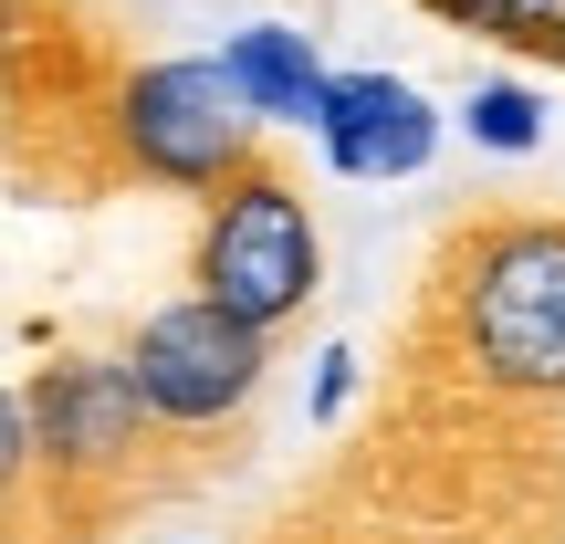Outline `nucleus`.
I'll use <instances>...</instances> for the list:
<instances>
[{
	"mask_svg": "<svg viewBox=\"0 0 565 544\" xmlns=\"http://www.w3.org/2000/svg\"><path fill=\"white\" fill-rule=\"evenodd\" d=\"M345 387H356V356H324V377H315V408H324V419L345 408Z\"/></svg>",
	"mask_w": 565,
	"mask_h": 544,
	"instance_id": "9b49d317",
	"label": "nucleus"
},
{
	"mask_svg": "<svg viewBox=\"0 0 565 544\" xmlns=\"http://www.w3.org/2000/svg\"><path fill=\"white\" fill-rule=\"evenodd\" d=\"M189 294H210L221 314H242L252 335H282V324L315 314L324 294V231L303 210V179L252 147L200 210V252H189Z\"/></svg>",
	"mask_w": 565,
	"mask_h": 544,
	"instance_id": "20e7f679",
	"label": "nucleus"
},
{
	"mask_svg": "<svg viewBox=\"0 0 565 544\" xmlns=\"http://www.w3.org/2000/svg\"><path fill=\"white\" fill-rule=\"evenodd\" d=\"M21 419H32L21 544H116L126 513L168 503V492H200L189 461L158 440V419L137 408L126 356H95V345L42 356L32 387H21Z\"/></svg>",
	"mask_w": 565,
	"mask_h": 544,
	"instance_id": "f03ea898",
	"label": "nucleus"
},
{
	"mask_svg": "<svg viewBox=\"0 0 565 544\" xmlns=\"http://www.w3.org/2000/svg\"><path fill=\"white\" fill-rule=\"evenodd\" d=\"M126 356V387L137 408L158 419V440L189 461V482L231 471L252 450V408H263V377H273V335H252L242 314H221L210 294H179L116 345Z\"/></svg>",
	"mask_w": 565,
	"mask_h": 544,
	"instance_id": "7ed1b4c3",
	"label": "nucleus"
},
{
	"mask_svg": "<svg viewBox=\"0 0 565 544\" xmlns=\"http://www.w3.org/2000/svg\"><path fill=\"white\" fill-rule=\"evenodd\" d=\"M471 147H492V158H524L534 147V95L524 84H482L471 95Z\"/></svg>",
	"mask_w": 565,
	"mask_h": 544,
	"instance_id": "1a4fd4ad",
	"label": "nucleus"
},
{
	"mask_svg": "<svg viewBox=\"0 0 565 544\" xmlns=\"http://www.w3.org/2000/svg\"><path fill=\"white\" fill-rule=\"evenodd\" d=\"M252 147H263V126L242 116L231 74H221V63H200V53L116 63V84H105V179L210 200Z\"/></svg>",
	"mask_w": 565,
	"mask_h": 544,
	"instance_id": "39448f33",
	"label": "nucleus"
},
{
	"mask_svg": "<svg viewBox=\"0 0 565 544\" xmlns=\"http://www.w3.org/2000/svg\"><path fill=\"white\" fill-rule=\"evenodd\" d=\"M282 544H366V534H356V524H345V513H335V503H315V513H303V503H294V513H282Z\"/></svg>",
	"mask_w": 565,
	"mask_h": 544,
	"instance_id": "9d476101",
	"label": "nucleus"
},
{
	"mask_svg": "<svg viewBox=\"0 0 565 544\" xmlns=\"http://www.w3.org/2000/svg\"><path fill=\"white\" fill-rule=\"evenodd\" d=\"M450 32H482L503 53H534V63H565V0H429Z\"/></svg>",
	"mask_w": 565,
	"mask_h": 544,
	"instance_id": "6e6552de",
	"label": "nucleus"
},
{
	"mask_svg": "<svg viewBox=\"0 0 565 544\" xmlns=\"http://www.w3.org/2000/svg\"><path fill=\"white\" fill-rule=\"evenodd\" d=\"M315 137H324V158H335L345 179H408V168H429V147H440V116H429V95L398 84V74H324Z\"/></svg>",
	"mask_w": 565,
	"mask_h": 544,
	"instance_id": "423d86ee",
	"label": "nucleus"
},
{
	"mask_svg": "<svg viewBox=\"0 0 565 544\" xmlns=\"http://www.w3.org/2000/svg\"><path fill=\"white\" fill-rule=\"evenodd\" d=\"M398 387L565 408V210H461L398 324Z\"/></svg>",
	"mask_w": 565,
	"mask_h": 544,
	"instance_id": "f257e3e1",
	"label": "nucleus"
},
{
	"mask_svg": "<svg viewBox=\"0 0 565 544\" xmlns=\"http://www.w3.org/2000/svg\"><path fill=\"white\" fill-rule=\"evenodd\" d=\"M11 32H21V0H0V42H11Z\"/></svg>",
	"mask_w": 565,
	"mask_h": 544,
	"instance_id": "f8f14e48",
	"label": "nucleus"
},
{
	"mask_svg": "<svg viewBox=\"0 0 565 544\" xmlns=\"http://www.w3.org/2000/svg\"><path fill=\"white\" fill-rule=\"evenodd\" d=\"M221 74H231V95H242L252 126H315V105H324V63H315V42L282 32V21L231 32V42H221Z\"/></svg>",
	"mask_w": 565,
	"mask_h": 544,
	"instance_id": "0eeeda50",
	"label": "nucleus"
}]
</instances>
